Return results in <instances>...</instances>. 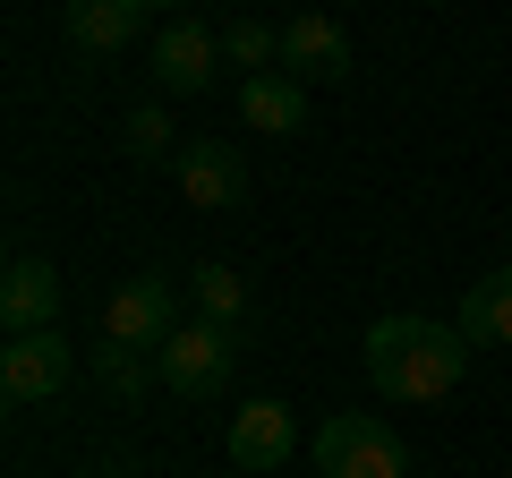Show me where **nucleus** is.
<instances>
[{
    "mask_svg": "<svg viewBox=\"0 0 512 478\" xmlns=\"http://www.w3.org/2000/svg\"><path fill=\"white\" fill-rule=\"evenodd\" d=\"M470 368V342L461 325H436V316H384L367 325V385L384 402H444Z\"/></svg>",
    "mask_w": 512,
    "mask_h": 478,
    "instance_id": "nucleus-1",
    "label": "nucleus"
},
{
    "mask_svg": "<svg viewBox=\"0 0 512 478\" xmlns=\"http://www.w3.org/2000/svg\"><path fill=\"white\" fill-rule=\"evenodd\" d=\"M316 470L325 478H410V444L384 419H367V410H342L316 436Z\"/></svg>",
    "mask_w": 512,
    "mask_h": 478,
    "instance_id": "nucleus-2",
    "label": "nucleus"
},
{
    "mask_svg": "<svg viewBox=\"0 0 512 478\" xmlns=\"http://www.w3.org/2000/svg\"><path fill=\"white\" fill-rule=\"evenodd\" d=\"M103 325H111V342H128V350H163L171 333H180V291H171V274L120 282L111 308H103Z\"/></svg>",
    "mask_w": 512,
    "mask_h": 478,
    "instance_id": "nucleus-3",
    "label": "nucleus"
},
{
    "mask_svg": "<svg viewBox=\"0 0 512 478\" xmlns=\"http://www.w3.org/2000/svg\"><path fill=\"white\" fill-rule=\"evenodd\" d=\"M154 376H163L171 393H222L231 385V333L222 325H180L154 350Z\"/></svg>",
    "mask_w": 512,
    "mask_h": 478,
    "instance_id": "nucleus-4",
    "label": "nucleus"
},
{
    "mask_svg": "<svg viewBox=\"0 0 512 478\" xmlns=\"http://www.w3.org/2000/svg\"><path fill=\"white\" fill-rule=\"evenodd\" d=\"M171 180H180L188 205H205V214H231L239 188H248V163H239V146H222V137H188V146L171 154Z\"/></svg>",
    "mask_w": 512,
    "mask_h": 478,
    "instance_id": "nucleus-5",
    "label": "nucleus"
},
{
    "mask_svg": "<svg viewBox=\"0 0 512 478\" xmlns=\"http://www.w3.org/2000/svg\"><path fill=\"white\" fill-rule=\"evenodd\" d=\"M69 385V342L52 333H9V350H0V393L9 402H52V393Z\"/></svg>",
    "mask_w": 512,
    "mask_h": 478,
    "instance_id": "nucleus-6",
    "label": "nucleus"
},
{
    "mask_svg": "<svg viewBox=\"0 0 512 478\" xmlns=\"http://www.w3.org/2000/svg\"><path fill=\"white\" fill-rule=\"evenodd\" d=\"M214 60H222L214 26L171 18L163 35H154V86H163V94H205V86H214Z\"/></svg>",
    "mask_w": 512,
    "mask_h": 478,
    "instance_id": "nucleus-7",
    "label": "nucleus"
},
{
    "mask_svg": "<svg viewBox=\"0 0 512 478\" xmlns=\"http://www.w3.org/2000/svg\"><path fill=\"white\" fill-rule=\"evenodd\" d=\"M60 265L52 257H9V274H0V325L9 333H52L60 316Z\"/></svg>",
    "mask_w": 512,
    "mask_h": 478,
    "instance_id": "nucleus-8",
    "label": "nucleus"
},
{
    "mask_svg": "<svg viewBox=\"0 0 512 478\" xmlns=\"http://www.w3.org/2000/svg\"><path fill=\"white\" fill-rule=\"evenodd\" d=\"M282 69L308 86V77H350V35L325 18V9H299V18H282Z\"/></svg>",
    "mask_w": 512,
    "mask_h": 478,
    "instance_id": "nucleus-9",
    "label": "nucleus"
},
{
    "mask_svg": "<svg viewBox=\"0 0 512 478\" xmlns=\"http://www.w3.org/2000/svg\"><path fill=\"white\" fill-rule=\"evenodd\" d=\"M60 35L77 52H128V43L146 35V0H69L60 9Z\"/></svg>",
    "mask_w": 512,
    "mask_h": 478,
    "instance_id": "nucleus-10",
    "label": "nucleus"
},
{
    "mask_svg": "<svg viewBox=\"0 0 512 478\" xmlns=\"http://www.w3.org/2000/svg\"><path fill=\"white\" fill-rule=\"evenodd\" d=\"M291 444H299L291 402H248V410L231 419V461H239V470H282Z\"/></svg>",
    "mask_w": 512,
    "mask_h": 478,
    "instance_id": "nucleus-11",
    "label": "nucleus"
},
{
    "mask_svg": "<svg viewBox=\"0 0 512 478\" xmlns=\"http://www.w3.org/2000/svg\"><path fill=\"white\" fill-rule=\"evenodd\" d=\"M239 120H248L256 137H299L308 86H299V77H248V86H239Z\"/></svg>",
    "mask_w": 512,
    "mask_h": 478,
    "instance_id": "nucleus-12",
    "label": "nucleus"
},
{
    "mask_svg": "<svg viewBox=\"0 0 512 478\" xmlns=\"http://www.w3.org/2000/svg\"><path fill=\"white\" fill-rule=\"evenodd\" d=\"M461 342H512V265H495V274L470 282V299H461Z\"/></svg>",
    "mask_w": 512,
    "mask_h": 478,
    "instance_id": "nucleus-13",
    "label": "nucleus"
},
{
    "mask_svg": "<svg viewBox=\"0 0 512 478\" xmlns=\"http://www.w3.org/2000/svg\"><path fill=\"white\" fill-rule=\"evenodd\" d=\"M188 291H197V308H205V325H222V333H231V316L248 308V282H239L231 265H197V274H188Z\"/></svg>",
    "mask_w": 512,
    "mask_h": 478,
    "instance_id": "nucleus-14",
    "label": "nucleus"
},
{
    "mask_svg": "<svg viewBox=\"0 0 512 478\" xmlns=\"http://www.w3.org/2000/svg\"><path fill=\"white\" fill-rule=\"evenodd\" d=\"M222 52H231L239 69L265 77V60H282V26H265V18H231V26H222Z\"/></svg>",
    "mask_w": 512,
    "mask_h": 478,
    "instance_id": "nucleus-15",
    "label": "nucleus"
},
{
    "mask_svg": "<svg viewBox=\"0 0 512 478\" xmlns=\"http://www.w3.org/2000/svg\"><path fill=\"white\" fill-rule=\"evenodd\" d=\"M94 376H103V385L120 393V402H137V393L154 385V368H146V350H128V342H103V350H94Z\"/></svg>",
    "mask_w": 512,
    "mask_h": 478,
    "instance_id": "nucleus-16",
    "label": "nucleus"
},
{
    "mask_svg": "<svg viewBox=\"0 0 512 478\" xmlns=\"http://www.w3.org/2000/svg\"><path fill=\"white\" fill-rule=\"evenodd\" d=\"M120 146L137 154V163H163V154H171V120H163L154 103H137V111H128V137H120Z\"/></svg>",
    "mask_w": 512,
    "mask_h": 478,
    "instance_id": "nucleus-17",
    "label": "nucleus"
}]
</instances>
